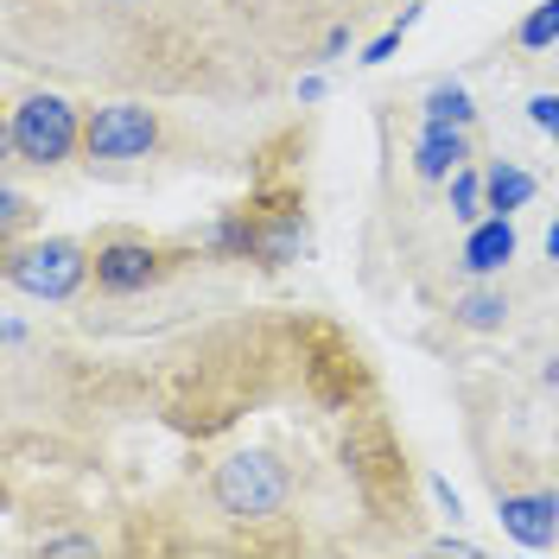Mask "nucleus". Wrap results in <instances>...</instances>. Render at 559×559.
I'll return each instance as SVG.
<instances>
[{
  "label": "nucleus",
  "mask_w": 559,
  "mask_h": 559,
  "mask_svg": "<svg viewBox=\"0 0 559 559\" xmlns=\"http://www.w3.org/2000/svg\"><path fill=\"white\" fill-rule=\"evenodd\" d=\"M484 198H489V216H515V210L534 198V173H522V166H489L484 173Z\"/></svg>",
  "instance_id": "1a4fd4ad"
},
{
  "label": "nucleus",
  "mask_w": 559,
  "mask_h": 559,
  "mask_svg": "<svg viewBox=\"0 0 559 559\" xmlns=\"http://www.w3.org/2000/svg\"><path fill=\"white\" fill-rule=\"evenodd\" d=\"M20 223H26V198H20V191H7V229H20Z\"/></svg>",
  "instance_id": "a211bd4d"
},
{
  "label": "nucleus",
  "mask_w": 559,
  "mask_h": 559,
  "mask_svg": "<svg viewBox=\"0 0 559 559\" xmlns=\"http://www.w3.org/2000/svg\"><path fill=\"white\" fill-rule=\"evenodd\" d=\"M464 274H502L509 261H515V223L509 216H484V223H471V236H464Z\"/></svg>",
  "instance_id": "6e6552de"
},
{
  "label": "nucleus",
  "mask_w": 559,
  "mask_h": 559,
  "mask_svg": "<svg viewBox=\"0 0 559 559\" xmlns=\"http://www.w3.org/2000/svg\"><path fill=\"white\" fill-rule=\"evenodd\" d=\"M83 554H96V540H51L45 547V559H83Z\"/></svg>",
  "instance_id": "f3484780"
},
{
  "label": "nucleus",
  "mask_w": 559,
  "mask_h": 559,
  "mask_svg": "<svg viewBox=\"0 0 559 559\" xmlns=\"http://www.w3.org/2000/svg\"><path fill=\"white\" fill-rule=\"evenodd\" d=\"M401 33H407V26H388V33L376 38V45H369V51H362V64H388V58H394V51H401Z\"/></svg>",
  "instance_id": "dca6fc26"
},
{
  "label": "nucleus",
  "mask_w": 559,
  "mask_h": 559,
  "mask_svg": "<svg viewBox=\"0 0 559 559\" xmlns=\"http://www.w3.org/2000/svg\"><path fill=\"white\" fill-rule=\"evenodd\" d=\"M527 121H534L540 134H554V146H559V96H554V90H540V96H527Z\"/></svg>",
  "instance_id": "2eb2a0df"
},
{
  "label": "nucleus",
  "mask_w": 559,
  "mask_h": 559,
  "mask_svg": "<svg viewBox=\"0 0 559 559\" xmlns=\"http://www.w3.org/2000/svg\"><path fill=\"white\" fill-rule=\"evenodd\" d=\"M90 274H96V254L83 242H70V236H45V242L20 248V254L7 261V286L26 293V299H45V306L70 299Z\"/></svg>",
  "instance_id": "f03ea898"
},
{
  "label": "nucleus",
  "mask_w": 559,
  "mask_h": 559,
  "mask_svg": "<svg viewBox=\"0 0 559 559\" xmlns=\"http://www.w3.org/2000/svg\"><path fill=\"white\" fill-rule=\"evenodd\" d=\"M159 274H166V254L140 236H115V242L96 248V286L103 293H146Z\"/></svg>",
  "instance_id": "39448f33"
},
{
  "label": "nucleus",
  "mask_w": 559,
  "mask_h": 559,
  "mask_svg": "<svg viewBox=\"0 0 559 559\" xmlns=\"http://www.w3.org/2000/svg\"><path fill=\"white\" fill-rule=\"evenodd\" d=\"M457 166H471V128H445V121H426L414 140V173L419 178H452Z\"/></svg>",
  "instance_id": "0eeeda50"
},
{
  "label": "nucleus",
  "mask_w": 559,
  "mask_h": 559,
  "mask_svg": "<svg viewBox=\"0 0 559 559\" xmlns=\"http://www.w3.org/2000/svg\"><path fill=\"white\" fill-rule=\"evenodd\" d=\"M452 312H457V324H464V331H502V324H509V293L477 286V293H464V299H457Z\"/></svg>",
  "instance_id": "f8f14e48"
},
{
  "label": "nucleus",
  "mask_w": 559,
  "mask_h": 559,
  "mask_svg": "<svg viewBox=\"0 0 559 559\" xmlns=\"http://www.w3.org/2000/svg\"><path fill=\"white\" fill-rule=\"evenodd\" d=\"M496 515H502V534L527 547V554H540V547H554L559 534V489H522V496H496Z\"/></svg>",
  "instance_id": "423d86ee"
},
{
  "label": "nucleus",
  "mask_w": 559,
  "mask_h": 559,
  "mask_svg": "<svg viewBox=\"0 0 559 559\" xmlns=\"http://www.w3.org/2000/svg\"><path fill=\"white\" fill-rule=\"evenodd\" d=\"M115 7H140V0H115Z\"/></svg>",
  "instance_id": "412c9836"
},
{
  "label": "nucleus",
  "mask_w": 559,
  "mask_h": 559,
  "mask_svg": "<svg viewBox=\"0 0 559 559\" xmlns=\"http://www.w3.org/2000/svg\"><path fill=\"white\" fill-rule=\"evenodd\" d=\"M216 502L242 522H267L286 509V471L267 452H236L229 464H216Z\"/></svg>",
  "instance_id": "7ed1b4c3"
},
{
  "label": "nucleus",
  "mask_w": 559,
  "mask_h": 559,
  "mask_svg": "<svg viewBox=\"0 0 559 559\" xmlns=\"http://www.w3.org/2000/svg\"><path fill=\"white\" fill-rule=\"evenodd\" d=\"M159 146V115L146 103H103L83 115V153L90 159H146Z\"/></svg>",
  "instance_id": "20e7f679"
},
{
  "label": "nucleus",
  "mask_w": 559,
  "mask_h": 559,
  "mask_svg": "<svg viewBox=\"0 0 559 559\" xmlns=\"http://www.w3.org/2000/svg\"><path fill=\"white\" fill-rule=\"evenodd\" d=\"M445 185H452V216H457V223H464V229H471V223H484V216H489L484 173H471V166H457V173L445 178Z\"/></svg>",
  "instance_id": "ddd939ff"
},
{
  "label": "nucleus",
  "mask_w": 559,
  "mask_h": 559,
  "mask_svg": "<svg viewBox=\"0 0 559 559\" xmlns=\"http://www.w3.org/2000/svg\"><path fill=\"white\" fill-rule=\"evenodd\" d=\"M515 45H522V51H547V45H559V0H540V7L527 13L522 26H515Z\"/></svg>",
  "instance_id": "4468645a"
},
{
  "label": "nucleus",
  "mask_w": 559,
  "mask_h": 559,
  "mask_svg": "<svg viewBox=\"0 0 559 559\" xmlns=\"http://www.w3.org/2000/svg\"><path fill=\"white\" fill-rule=\"evenodd\" d=\"M419 115H426V121H445V128H471V121H477V103H471L464 83H432L426 103H419Z\"/></svg>",
  "instance_id": "9b49d317"
},
{
  "label": "nucleus",
  "mask_w": 559,
  "mask_h": 559,
  "mask_svg": "<svg viewBox=\"0 0 559 559\" xmlns=\"http://www.w3.org/2000/svg\"><path fill=\"white\" fill-rule=\"evenodd\" d=\"M547 261H559V216H554V229H547Z\"/></svg>",
  "instance_id": "aec40b11"
},
{
  "label": "nucleus",
  "mask_w": 559,
  "mask_h": 559,
  "mask_svg": "<svg viewBox=\"0 0 559 559\" xmlns=\"http://www.w3.org/2000/svg\"><path fill=\"white\" fill-rule=\"evenodd\" d=\"M7 146H13V159H26V166H64L70 153L83 146V115L64 103V96H51V90H38L26 103L13 108V121H7Z\"/></svg>",
  "instance_id": "f257e3e1"
},
{
  "label": "nucleus",
  "mask_w": 559,
  "mask_h": 559,
  "mask_svg": "<svg viewBox=\"0 0 559 559\" xmlns=\"http://www.w3.org/2000/svg\"><path fill=\"white\" fill-rule=\"evenodd\" d=\"M432 496H439V502H445V515H457V489L445 484V477H432Z\"/></svg>",
  "instance_id": "6ab92c4d"
},
{
  "label": "nucleus",
  "mask_w": 559,
  "mask_h": 559,
  "mask_svg": "<svg viewBox=\"0 0 559 559\" xmlns=\"http://www.w3.org/2000/svg\"><path fill=\"white\" fill-rule=\"evenodd\" d=\"M299 254H306V223L299 216H280L274 229H254V261L261 267H286Z\"/></svg>",
  "instance_id": "9d476101"
}]
</instances>
